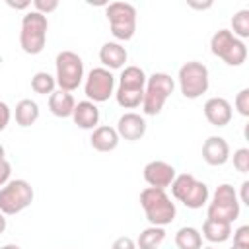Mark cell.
Instances as JSON below:
<instances>
[{
  "mask_svg": "<svg viewBox=\"0 0 249 249\" xmlns=\"http://www.w3.org/2000/svg\"><path fill=\"white\" fill-rule=\"evenodd\" d=\"M140 206H142L150 226L163 228V226L171 224L175 220V214H177L175 202H171V198L167 196L165 189L146 187L140 193Z\"/></svg>",
  "mask_w": 249,
  "mask_h": 249,
  "instance_id": "cell-1",
  "label": "cell"
},
{
  "mask_svg": "<svg viewBox=\"0 0 249 249\" xmlns=\"http://www.w3.org/2000/svg\"><path fill=\"white\" fill-rule=\"evenodd\" d=\"M47 29L49 21L47 16L31 10L21 19V31H19V47L27 54H39L45 49L47 43Z\"/></svg>",
  "mask_w": 249,
  "mask_h": 249,
  "instance_id": "cell-2",
  "label": "cell"
},
{
  "mask_svg": "<svg viewBox=\"0 0 249 249\" xmlns=\"http://www.w3.org/2000/svg\"><path fill=\"white\" fill-rule=\"evenodd\" d=\"M173 88H175V82L165 72H154L150 78H146V88L142 97L144 115H158L163 109L167 97L173 93Z\"/></svg>",
  "mask_w": 249,
  "mask_h": 249,
  "instance_id": "cell-3",
  "label": "cell"
},
{
  "mask_svg": "<svg viewBox=\"0 0 249 249\" xmlns=\"http://www.w3.org/2000/svg\"><path fill=\"white\" fill-rule=\"evenodd\" d=\"M171 195L183 202L187 208H202L206 202H208V187L206 183L195 179V175L191 173H181V175H175V179L171 181Z\"/></svg>",
  "mask_w": 249,
  "mask_h": 249,
  "instance_id": "cell-4",
  "label": "cell"
},
{
  "mask_svg": "<svg viewBox=\"0 0 249 249\" xmlns=\"http://www.w3.org/2000/svg\"><path fill=\"white\" fill-rule=\"evenodd\" d=\"M210 51L228 66H241L247 60V47L230 29H218L210 39Z\"/></svg>",
  "mask_w": 249,
  "mask_h": 249,
  "instance_id": "cell-5",
  "label": "cell"
},
{
  "mask_svg": "<svg viewBox=\"0 0 249 249\" xmlns=\"http://www.w3.org/2000/svg\"><path fill=\"white\" fill-rule=\"evenodd\" d=\"M33 187L25 179H12L0 187V212L4 216L18 214L33 202Z\"/></svg>",
  "mask_w": 249,
  "mask_h": 249,
  "instance_id": "cell-6",
  "label": "cell"
},
{
  "mask_svg": "<svg viewBox=\"0 0 249 249\" xmlns=\"http://www.w3.org/2000/svg\"><path fill=\"white\" fill-rule=\"evenodd\" d=\"M111 33L119 41H128L136 31V8L128 2H111L105 8Z\"/></svg>",
  "mask_w": 249,
  "mask_h": 249,
  "instance_id": "cell-7",
  "label": "cell"
},
{
  "mask_svg": "<svg viewBox=\"0 0 249 249\" xmlns=\"http://www.w3.org/2000/svg\"><path fill=\"white\" fill-rule=\"evenodd\" d=\"M179 88H181V93L187 97V99H196L200 97L202 93L208 91V86H210V76H208V68L198 62V60H191V62H185L181 68H179Z\"/></svg>",
  "mask_w": 249,
  "mask_h": 249,
  "instance_id": "cell-8",
  "label": "cell"
},
{
  "mask_svg": "<svg viewBox=\"0 0 249 249\" xmlns=\"http://www.w3.org/2000/svg\"><path fill=\"white\" fill-rule=\"evenodd\" d=\"M54 64H56L54 80L58 84V89H64V91L78 89L84 78V62L80 54H76L74 51H60L56 54Z\"/></svg>",
  "mask_w": 249,
  "mask_h": 249,
  "instance_id": "cell-9",
  "label": "cell"
},
{
  "mask_svg": "<svg viewBox=\"0 0 249 249\" xmlns=\"http://www.w3.org/2000/svg\"><path fill=\"white\" fill-rule=\"evenodd\" d=\"M239 216V200L235 195V189L230 183H222L216 187L212 202L208 204V218L231 224Z\"/></svg>",
  "mask_w": 249,
  "mask_h": 249,
  "instance_id": "cell-10",
  "label": "cell"
},
{
  "mask_svg": "<svg viewBox=\"0 0 249 249\" xmlns=\"http://www.w3.org/2000/svg\"><path fill=\"white\" fill-rule=\"evenodd\" d=\"M113 88H115V76L111 74V70L97 66V68L89 70V74L86 78L84 91L88 95V101L103 103L113 95Z\"/></svg>",
  "mask_w": 249,
  "mask_h": 249,
  "instance_id": "cell-11",
  "label": "cell"
},
{
  "mask_svg": "<svg viewBox=\"0 0 249 249\" xmlns=\"http://www.w3.org/2000/svg\"><path fill=\"white\" fill-rule=\"evenodd\" d=\"M175 167L163 160H154V161H148L144 165V181L150 185V187H156V189H165L171 185V181L175 179Z\"/></svg>",
  "mask_w": 249,
  "mask_h": 249,
  "instance_id": "cell-12",
  "label": "cell"
},
{
  "mask_svg": "<svg viewBox=\"0 0 249 249\" xmlns=\"http://www.w3.org/2000/svg\"><path fill=\"white\" fill-rule=\"evenodd\" d=\"M202 111H204L206 121H208L212 126H218V128L230 124L231 115H233L230 101L224 99V97H210V99L204 103Z\"/></svg>",
  "mask_w": 249,
  "mask_h": 249,
  "instance_id": "cell-13",
  "label": "cell"
},
{
  "mask_svg": "<svg viewBox=\"0 0 249 249\" xmlns=\"http://www.w3.org/2000/svg\"><path fill=\"white\" fill-rule=\"evenodd\" d=\"M115 130H117L119 138L134 142V140H140L146 134V121H144L142 115L130 111V113H124V115L119 117Z\"/></svg>",
  "mask_w": 249,
  "mask_h": 249,
  "instance_id": "cell-14",
  "label": "cell"
},
{
  "mask_svg": "<svg viewBox=\"0 0 249 249\" xmlns=\"http://www.w3.org/2000/svg\"><path fill=\"white\" fill-rule=\"evenodd\" d=\"M202 160L208 165H224L230 160V144L222 136H208L202 144Z\"/></svg>",
  "mask_w": 249,
  "mask_h": 249,
  "instance_id": "cell-15",
  "label": "cell"
},
{
  "mask_svg": "<svg viewBox=\"0 0 249 249\" xmlns=\"http://www.w3.org/2000/svg\"><path fill=\"white\" fill-rule=\"evenodd\" d=\"M126 58H128L126 49H124L121 43L107 41V43H103L101 49H99V60L103 62V68H107V70L123 68L124 62H126Z\"/></svg>",
  "mask_w": 249,
  "mask_h": 249,
  "instance_id": "cell-16",
  "label": "cell"
},
{
  "mask_svg": "<svg viewBox=\"0 0 249 249\" xmlns=\"http://www.w3.org/2000/svg\"><path fill=\"white\" fill-rule=\"evenodd\" d=\"M72 119H74V124H78L80 128L84 130H93L99 123V109L93 101H78L76 107H74V113H72Z\"/></svg>",
  "mask_w": 249,
  "mask_h": 249,
  "instance_id": "cell-17",
  "label": "cell"
},
{
  "mask_svg": "<svg viewBox=\"0 0 249 249\" xmlns=\"http://www.w3.org/2000/svg\"><path fill=\"white\" fill-rule=\"evenodd\" d=\"M119 140L121 138H119L117 130L113 126H107V124L95 126L91 136H89V144L97 152H111V150H115L119 146Z\"/></svg>",
  "mask_w": 249,
  "mask_h": 249,
  "instance_id": "cell-18",
  "label": "cell"
},
{
  "mask_svg": "<svg viewBox=\"0 0 249 249\" xmlns=\"http://www.w3.org/2000/svg\"><path fill=\"white\" fill-rule=\"evenodd\" d=\"M74 107H76V101H74V95H72L70 91L54 89V91L49 95V109H51V113H53L54 117H60V119L72 117Z\"/></svg>",
  "mask_w": 249,
  "mask_h": 249,
  "instance_id": "cell-19",
  "label": "cell"
},
{
  "mask_svg": "<svg viewBox=\"0 0 249 249\" xmlns=\"http://www.w3.org/2000/svg\"><path fill=\"white\" fill-rule=\"evenodd\" d=\"M200 235H204L210 243H224L231 235V224L206 218L204 224H202V233Z\"/></svg>",
  "mask_w": 249,
  "mask_h": 249,
  "instance_id": "cell-20",
  "label": "cell"
},
{
  "mask_svg": "<svg viewBox=\"0 0 249 249\" xmlns=\"http://www.w3.org/2000/svg\"><path fill=\"white\" fill-rule=\"evenodd\" d=\"M146 74L140 66H126L119 76V88L121 89H140L146 88Z\"/></svg>",
  "mask_w": 249,
  "mask_h": 249,
  "instance_id": "cell-21",
  "label": "cell"
},
{
  "mask_svg": "<svg viewBox=\"0 0 249 249\" xmlns=\"http://www.w3.org/2000/svg\"><path fill=\"white\" fill-rule=\"evenodd\" d=\"M39 119V105L33 99H21L16 105V123L19 126H31Z\"/></svg>",
  "mask_w": 249,
  "mask_h": 249,
  "instance_id": "cell-22",
  "label": "cell"
},
{
  "mask_svg": "<svg viewBox=\"0 0 249 249\" xmlns=\"http://www.w3.org/2000/svg\"><path fill=\"white\" fill-rule=\"evenodd\" d=\"M165 239V230L160 226H150L140 231L136 239V249H158Z\"/></svg>",
  "mask_w": 249,
  "mask_h": 249,
  "instance_id": "cell-23",
  "label": "cell"
},
{
  "mask_svg": "<svg viewBox=\"0 0 249 249\" xmlns=\"http://www.w3.org/2000/svg\"><path fill=\"white\" fill-rule=\"evenodd\" d=\"M175 245L179 249H200L202 247V235L193 226H183L175 233Z\"/></svg>",
  "mask_w": 249,
  "mask_h": 249,
  "instance_id": "cell-24",
  "label": "cell"
},
{
  "mask_svg": "<svg viewBox=\"0 0 249 249\" xmlns=\"http://www.w3.org/2000/svg\"><path fill=\"white\" fill-rule=\"evenodd\" d=\"M56 80L49 72H35L31 78V89L39 95H51L54 91Z\"/></svg>",
  "mask_w": 249,
  "mask_h": 249,
  "instance_id": "cell-25",
  "label": "cell"
},
{
  "mask_svg": "<svg viewBox=\"0 0 249 249\" xmlns=\"http://www.w3.org/2000/svg\"><path fill=\"white\" fill-rule=\"evenodd\" d=\"M231 33L237 37V39H247L249 37V10H239L233 14L231 18Z\"/></svg>",
  "mask_w": 249,
  "mask_h": 249,
  "instance_id": "cell-26",
  "label": "cell"
},
{
  "mask_svg": "<svg viewBox=\"0 0 249 249\" xmlns=\"http://www.w3.org/2000/svg\"><path fill=\"white\" fill-rule=\"evenodd\" d=\"M233 167L239 173L249 171V148H239L233 152Z\"/></svg>",
  "mask_w": 249,
  "mask_h": 249,
  "instance_id": "cell-27",
  "label": "cell"
},
{
  "mask_svg": "<svg viewBox=\"0 0 249 249\" xmlns=\"http://www.w3.org/2000/svg\"><path fill=\"white\" fill-rule=\"evenodd\" d=\"M235 109L241 117H249V88H243L237 95H235Z\"/></svg>",
  "mask_w": 249,
  "mask_h": 249,
  "instance_id": "cell-28",
  "label": "cell"
},
{
  "mask_svg": "<svg viewBox=\"0 0 249 249\" xmlns=\"http://www.w3.org/2000/svg\"><path fill=\"white\" fill-rule=\"evenodd\" d=\"M33 8H35V12L47 16L58 8V0H33Z\"/></svg>",
  "mask_w": 249,
  "mask_h": 249,
  "instance_id": "cell-29",
  "label": "cell"
},
{
  "mask_svg": "<svg viewBox=\"0 0 249 249\" xmlns=\"http://www.w3.org/2000/svg\"><path fill=\"white\" fill-rule=\"evenodd\" d=\"M233 245L249 247V226H239L233 231Z\"/></svg>",
  "mask_w": 249,
  "mask_h": 249,
  "instance_id": "cell-30",
  "label": "cell"
},
{
  "mask_svg": "<svg viewBox=\"0 0 249 249\" xmlns=\"http://www.w3.org/2000/svg\"><path fill=\"white\" fill-rule=\"evenodd\" d=\"M111 249H136V241L128 235H123V237H117L111 245Z\"/></svg>",
  "mask_w": 249,
  "mask_h": 249,
  "instance_id": "cell-31",
  "label": "cell"
},
{
  "mask_svg": "<svg viewBox=\"0 0 249 249\" xmlns=\"http://www.w3.org/2000/svg\"><path fill=\"white\" fill-rule=\"evenodd\" d=\"M10 175H12V165L4 158V160H0V187H4L10 181Z\"/></svg>",
  "mask_w": 249,
  "mask_h": 249,
  "instance_id": "cell-32",
  "label": "cell"
},
{
  "mask_svg": "<svg viewBox=\"0 0 249 249\" xmlns=\"http://www.w3.org/2000/svg\"><path fill=\"white\" fill-rule=\"evenodd\" d=\"M10 117H12V113H10V107L4 103V101H0V132L8 126V123H10Z\"/></svg>",
  "mask_w": 249,
  "mask_h": 249,
  "instance_id": "cell-33",
  "label": "cell"
},
{
  "mask_svg": "<svg viewBox=\"0 0 249 249\" xmlns=\"http://www.w3.org/2000/svg\"><path fill=\"white\" fill-rule=\"evenodd\" d=\"M247 189H249V181H243V183H241V202H243V204H249Z\"/></svg>",
  "mask_w": 249,
  "mask_h": 249,
  "instance_id": "cell-34",
  "label": "cell"
},
{
  "mask_svg": "<svg viewBox=\"0 0 249 249\" xmlns=\"http://www.w3.org/2000/svg\"><path fill=\"white\" fill-rule=\"evenodd\" d=\"M189 6H191V8H198V10H206V8L212 6V2H206V4H193V2H191Z\"/></svg>",
  "mask_w": 249,
  "mask_h": 249,
  "instance_id": "cell-35",
  "label": "cell"
},
{
  "mask_svg": "<svg viewBox=\"0 0 249 249\" xmlns=\"http://www.w3.org/2000/svg\"><path fill=\"white\" fill-rule=\"evenodd\" d=\"M4 230H6V216L0 212V233H4Z\"/></svg>",
  "mask_w": 249,
  "mask_h": 249,
  "instance_id": "cell-36",
  "label": "cell"
},
{
  "mask_svg": "<svg viewBox=\"0 0 249 249\" xmlns=\"http://www.w3.org/2000/svg\"><path fill=\"white\" fill-rule=\"evenodd\" d=\"M0 249H21V247L16 245V243H8V245H4V247H0Z\"/></svg>",
  "mask_w": 249,
  "mask_h": 249,
  "instance_id": "cell-37",
  "label": "cell"
},
{
  "mask_svg": "<svg viewBox=\"0 0 249 249\" xmlns=\"http://www.w3.org/2000/svg\"><path fill=\"white\" fill-rule=\"evenodd\" d=\"M4 154H6V152H4V146L0 144V160H4Z\"/></svg>",
  "mask_w": 249,
  "mask_h": 249,
  "instance_id": "cell-38",
  "label": "cell"
},
{
  "mask_svg": "<svg viewBox=\"0 0 249 249\" xmlns=\"http://www.w3.org/2000/svg\"><path fill=\"white\" fill-rule=\"evenodd\" d=\"M231 249H249V247H241V245H231Z\"/></svg>",
  "mask_w": 249,
  "mask_h": 249,
  "instance_id": "cell-39",
  "label": "cell"
},
{
  "mask_svg": "<svg viewBox=\"0 0 249 249\" xmlns=\"http://www.w3.org/2000/svg\"><path fill=\"white\" fill-rule=\"evenodd\" d=\"M200 249H214V247H212V245H208V247H200Z\"/></svg>",
  "mask_w": 249,
  "mask_h": 249,
  "instance_id": "cell-40",
  "label": "cell"
}]
</instances>
